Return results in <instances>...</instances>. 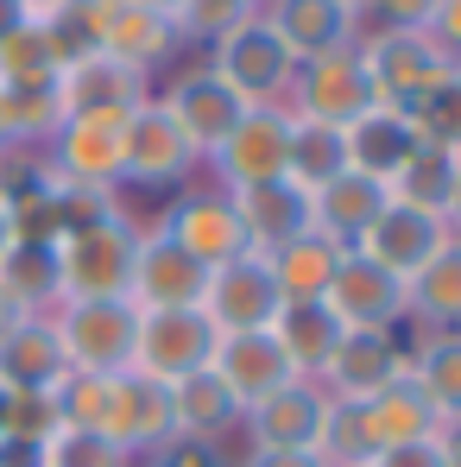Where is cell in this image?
I'll return each instance as SVG.
<instances>
[{
	"label": "cell",
	"instance_id": "cell-1",
	"mask_svg": "<svg viewBox=\"0 0 461 467\" xmlns=\"http://www.w3.org/2000/svg\"><path fill=\"white\" fill-rule=\"evenodd\" d=\"M209 70L228 82L246 108H285L291 77H298V57H291V45L272 32L266 13H240L228 32L209 45Z\"/></svg>",
	"mask_w": 461,
	"mask_h": 467
},
{
	"label": "cell",
	"instance_id": "cell-2",
	"mask_svg": "<svg viewBox=\"0 0 461 467\" xmlns=\"http://www.w3.org/2000/svg\"><path fill=\"white\" fill-rule=\"evenodd\" d=\"M361 57H367V77H373L380 108H398V114H417V101L456 70L424 26H392V19L361 32Z\"/></svg>",
	"mask_w": 461,
	"mask_h": 467
},
{
	"label": "cell",
	"instance_id": "cell-3",
	"mask_svg": "<svg viewBox=\"0 0 461 467\" xmlns=\"http://www.w3.org/2000/svg\"><path fill=\"white\" fill-rule=\"evenodd\" d=\"M133 259H140V222H127V209H120L114 222L64 234V240H58L64 304H70V297H127Z\"/></svg>",
	"mask_w": 461,
	"mask_h": 467
},
{
	"label": "cell",
	"instance_id": "cell-4",
	"mask_svg": "<svg viewBox=\"0 0 461 467\" xmlns=\"http://www.w3.org/2000/svg\"><path fill=\"white\" fill-rule=\"evenodd\" d=\"M196 171H203V158H196V146L183 140V127L171 120V108L158 95L140 114H127V127H120V183L183 190V183H196Z\"/></svg>",
	"mask_w": 461,
	"mask_h": 467
},
{
	"label": "cell",
	"instance_id": "cell-5",
	"mask_svg": "<svg viewBox=\"0 0 461 467\" xmlns=\"http://www.w3.org/2000/svg\"><path fill=\"white\" fill-rule=\"evenodd\" d=\"M58 335H64L70 373H127L140 341V310L127 297H70L58 310Z\"/></svg>",
	"mask_w": 461,
	"mask_h": 467
},
{
	"label": "cell",
	"instance_id": "cell-6",
	"mask_svg": "<svg viewBox=\"0 0 461 467\" xmlns=\"http://www.w3.org/2000/svg\"><path fill=\"white\" fill-rule=\"evenodd\" d=\"M158 234H171L190 259H203L209 272L228 265L234 253H246V228H240V209H234V190H222L215 177L209 183H183L171 196V209L158 215Z\"/></svg>",
	"mask_w": 461,
	"mask_h": 467
},
{
	"label": "cell",
	"instance_id": "cell-7",
	"mask_svg": "<svg viewBox=\"0 0 461 467\" xmlns=\"http://www.w3.org/2000/svg\"><path fill=\"white\" fill-rule=\"evenodd\" d=\"M82 13H89L95 51H108V57H120L146 77L183 51L177 13H158V6H140V0H82Z\"/></svg>",
	"mask_w": 461,
	"mask_h": 467
},
{
	"label": "cell",
	"instance_id": "cell-8",
	"mask_svg": "<svg viewBox=\"0 0 461 467\" xmlns=\"http://www.w3.org/2000/svg\"><path fill=\"white\" fill-rule=\"evenodd\" d=\"M285 108H291V114H304V120H329V127H348V120H361L367 108H380V95H373V77H367V57H361V45H348V51H329V57H309V64H298Z\"/></svg>",
	"mask_w": 461,
	"mask_h": 467
},
{
	"label": "cell",
	"instance_id": "cell-9",
	"mask_svg": "<svg viewBox=\"0 0 461 467\" xmlns=\"http://www.w3.org/2000/svg\"><path fill=\"white\" fill-rule=\"evenodd\" d=\"M64 120H108V127H127V114H140L158 88L146 70L108 57V51H89L77 64H64Z\"/></svg>",
	"mask_w": 461,
	"mask_h": 467
},
{
	"label": "cell",
	"instance_id": "cell-10",
	"mask_svg": "<svg viewBox=\"0 0 461 467\" xmlns=\"http://www.w3.org/2000/svg\"><path fill=\"white\" fill-rule=\"evenodd\" d=\"M108 442H120L133 462H146L152 449L177 442V417H171V386L127 367V373H108V410H101V430Z\"/></svg>",
	"mask_w": 461,
	"mask_h": 467
},
{
	"label": "cell",
	"instance_id": "cell-11",
	"mask_svg": "<svg viewBox=\"0 0 461 467\" xmlns=\"http://www.w3.org/2000/svg\"><path fill=\"white\" fill-rule=\"evenodd\" d=\"M329 423H335V398L316 379H291L240 417L253 449H309V455L329 449Z\"/></svg>",
	"mask_w": 461,
	"mask_h": 467
},
{
	"label": "cell",
	"instance_id": "cell-12",
	"mask_svg": "<svg viewBox=\"0 0 461 467\" xmlns=\"http://www.w3.org/2000/svg\"><path fill=\"white\" fill-rule=\"evenodd\" d=\"M203 316L222 328V335H240V328H272L285 316V291L272 278V259L266 253H234L228 265L209 272V291H203Z\"/></svg>",
	"mask_w": 461,
	"mask_h": 467
},
{
	"label": "cell",
	"instance_id": "cell-13",
	"mask_svg": "<svg viewBox=\"0 0 461 467\" xmlns=\"http://www.w3.org/2000/svg\"><path fill=\"white\" fill-rule=\"evenodd\" d=\"M215 341H222V328L203 310H140L133 367L164 379V386H177V379H190V373H203L215 360Z\"/></svg>",
	"mask_w": 461,
	"mask_h": 467
},
{
	"label": "cell",
	"instance_id": "cell-14",
	"mask_svg": "<svg viewBox=\"0 0 461 467\" xmlns=\"http://www.w3.org/2000/svg\"><path fill=\"white\" fill-rule=\"evenodd\" d=\"M285 164H291V108H246L240 127L228 133V146L203 171L222 190H253L266 177H285Z\"/></svg>",
	"mask_w": 461,
	"mask_h": 467
},
{
	"label": "cell",
	"instance_id": "cell-15",
	"mask_svg": "<svg viewBox=\"0 0 461 467\" xmlns=\"http://www.w3.org/2000/svg\"><path fill=\"white\" fill-rule=\"evenodd\" d=\"M203 291H209V265L190 259L171 234L140 228V259H133V285H127V304L133 310H203Z\"/></svg>",
	"mask_w": 461,
	"mask_h": 467
},
{
	"label": "cell",
	"instance_id": "cell-16",
	"mask_svg": "<svg viewBox=\"0 0 461 467\" xmlns=\"http://www.w3.org/2000/svg\"><path fill=\"white\" fill-rule=\"evenodd\" d=\"M158 101L171 108V120L183 127V140L196 146V158H203V164L228 146V133L240 127V114H246V101H240V95H234V88L215 77L209 64L177 70V77H171V88H164Z\"/></svg>",
	"mask_w": 461,
	"mask_h": 467
},
{
	"label": "cell",
	"instance_id": "cell-17",
	"mask_svg": "<svg viewBox=\"0 0 461 467\" xmlns=\"http://www.w3.org/2000/svg\"><path fill=\"white\" fill-rule=\"evenodd\" d=\"M404 367H411V348L398 341V328H348L341 348L329 354V367L316 373V386L335 404H361V398L385 391Z\"/></svg>",
	"mask_w": 461,
	"mask_h": 467
},
{
	"label": "cell",
	"instance_id": "cell-18",
	"mask_svg": "<svg viewBox=\"0 0 461 467\" xmlns=\"http://www.w3.org/2000/svg\"><path fill=\"white\" fill-rule=\"evenodd\" d=\"M322 304L341 316L348 328H404V322H411V310H404V278L385 272V265H373V259L354 253V246L341 253V265H335Z\"/></svg>",
	"mask_w": 461,
	"mask_h": 467
},
{
	"label": "cell",
	"instance_id": "cell-19",
	"mask_svg": "<svg viewBox=\"0 0 461 467\" xmlns=\"http://www.w3.org/2000/svg\"><path fill=\"white\" fill-rule=\"evenodd\" d=\"M449 240H456V234H449V222H443V215L411 209V202H385L380 222L361 234V246H354V253H367L373 265L398 272V278H411V272H424V265H430Z\"/></svg>",
	"mask_w": 461,
	"mask_h": 467
},
{
	"label": "cell",
	"instance_id": "cell-20",
	"mask_svg": "<svg viewBox=\"0 0 461 467\" xmlns=\"http://www.w3.org/2000/svg\"><path fill=\"white\" fill-rule=\"evenodd\" d=\"M209 373L234 391V404H240V410H253L259 398H272L278 386H291V379H298V367L285 360V348H278V335H272V328H240V335H222V341H215Z\"/></svg>",
	"mask_w": 461,
	"mask_h": 467
},
{
	"label": "cell",
	"instance_id": "cell-21",
	"mask_svg": "<svg viewBox=\"0 0 461 467\" xmlns=\"http://www.w3.org/2000/svg\"><path fill=\"white\" fill-rule=\"evenodd\" d=\"M234 209H240V228H246V246L253 253H278L298 234L316 228V196H309L298 177H266L253 190H234Z\"/></svg>",
	"mask_w": 461,
	"mask_h": 467
},
{
	"label": "cell",
	"instance_id": "cell-22",
	"mask_svg": "<svg viewBox=\"0 0 461 467\" xmlns=\"http://www.w3.org/2000/svg\"><path fill=\"white\" fill-rule=\"evenodd\" d=\"M70 379V354L58 316H19L0 335V391H58Z\"/></svg>",
	"mask_w": 461,
	"mask_h": 467
},
{
	"label": "cell",
	"instance_id": "cell-23",
	"mask_svg": "<svg viewBox=\"0 0 461 467\" xmlns=\"http://www.w3.org/2000/svg\"><path fill=\"white\" fill-rule=\"evenodd\" d=\"M45 171L51 183H89V190H120V127L108 120H64L51 133Z\"/></svg>",
	"mask_w": 461,
	"mask_h": 467
},
{
	"label": "cell",
	"instance_id": "cell-24",
	"mask_svg": "<svg viewBox=\"0 0 461 467\" xmlns=\"http://www.w3.org/2000/svg\"><path fill=\"white\" fill-rule=\"evenodd\" d=\"M259 13L272 19V32L291 45L298 64L329 57V51H348V45H361V32H367V19L348 13L341 0H266Z\"/></svg>",
	"mask_w": 461,
	"mask_h": 467
},
{
	"label": "cell",
	"instance_id": "cell-25",
	"mask_svg": "<svg viewBox=\"0 0 461 467\" xmlns=\"http://www.w3.org/2000/svg\"><path fill=\"white\" fill-rule=\"evenodd\" d=\"M341 140H348V171L380 177V183H392V171L424 146L417 120H411V114H398V108H367L361 120H348V127H341Z\"/></svg>",
	"mask_w": 461,
	"mask_h": 467
},
{
	"label": "cell",
	"instance_id": "cell-26",
	"mask_svg": "<svg viewBox=\"0 0 461 467\" xmlns=\"http://www.w3.org/2000/svg\"><path fill=\"white\" fill-rule=\"evenodd\" d=\"M171 417H177V436L183 442H203V449H222L228 436H240V404H234V391L203 367V373H190V379H177L171 386Z\"/></svg>",
	"mask_w": 461,
	"mask_h": 467
},
{
	"label": "cell",
	"instance_id": "cell-27",
	"mask_svg": "<svg viewBox=\"0 0 461 467\" xmlns=\"http://www.w3.org/2000/svg\"><path fill=\"white\" fill-rule=\"evenodd\" d=\"M309 196H316V234H329L335 246H361V234L373 228L380 209L392 202V190L380 177H361V171H341Z\"/></svg>",
	"mask_w": 461,
	"mask_h": 467
},
{
	"label": "cell",
	"instance_id": "cell-28",
	"mask_svg": "<svg viewBox=\"0 0 461 467\" xmlns=\"http://www.w3.org/2000/svg\"><path fill=\"white\" fill-rule=\"evenodd\" d=\"M0 291L26 316H58L64 310V272H58V246L45 240H13L0 253Z\"/></svg>",
	"mask_w": 461,
	"mask_h": 467
},
{
	"label": "cell",
	"instance_id": "cell-29",
	"mask_svg": "<svg viewBox=\"0 0 461 467\" xmlns=\"http://www.w3.org/2000/svg\"><path fill=\"white\" fill-rule=\"evenodd\" d=\"M272 335H278L285 360L298 367V379H316V373L329 367V354L341 348L348 322L329 310V304H285V316L272 322Z\"/></svg>",
	"mask_w": 461,
	"mask_h": 467
},
{
	"label": "cell",
	"instance_id": "cell-30",
	"mask_svg": "<svg viewBox=\"0 0 461 467\" xmlns=\"http://www.w3.org/2000/svg\"><path fill=\"white\" fill-rule=\"evenodd\" d=\"M404 310L411 322H424V335L461 328V240H449L424 272L404 278Z\"/></svg>",
	"mask_w": 461,
	"mask_h": 467
},
{
	"label": "cell",
	"instance_id": "cell-31",
	"mask_svg": "<svg viewBox=\"0 0 461 467\" xmlns=\"http://www.w3.org/2000/svg\"><path fill=\"white\" fill-rule=\"evenodd\" d=\"M341 253H348V246H335L329 234H316V228L298 234V240L278 246V253H266V259H272V278H278V291H285V304H322V291H329Z\"/></svg>",
	"mask_w": 461,
	"mask_h": 467
},
{
	"label": "cell",
	"instance_id": "cell-32",
	"mask_svg": "<svg viewBox=\"0 0 461 467\" xmlns=\"http://www.w3.org/2000/svg\"><path fill=\"white\" fill-rule=\"evenodd\" d=\"M424 398L436 404V417L443 423H461V328H436V335H424L417 348H411V367H404Z\"/></svg>",
	"mask_w": 461,
	"mask_h": 467
},
{
	"label": "cell",
	"instance_id": "cell-33",
	"mask_svg": "<svg viewBox=\"0 0 461 467\" xmlns=\"http://www.w3.org/2000/svg\"><path fill=\"white\" fill-rule=\"evenodd\" d=\"M0 114H6V146H51L64 127V88L58 82H0Z\"/></svg>",
	"mask_w": 461,
	"mask_h": 467
},
{
	"label": "cell",
	"instance_id": "cell-34",
	"mask_svg": "<svg viewBox=\"0 0 461 467\" xmlns=\"http://www.w3.org/2000/svg\"><path fill=\"white\" fill-rule=\"evenodd\" d=\"M456 171H461V158L456 152H443V146H417V152L404 158L398 171H392V202H411V209H430V215H443V202H449V190H456Z\"/></svg>",
	"mask_w": 461,
	"mask_h": 467
},
{
	"label": "cell",
	"instance_id": "cell-35",
	"mask_svg": "<svg viewBox=\"0 0 461 467\" xmlns=\"http://www.w3.org/2000/svg\"><path fill=\"white\" fill-rule=\"evenodd\" d=\"M341 171H348V140H341V127L291 114V164H285V177H298L304 190H322V183L341 177Z\"/></svg>",
	"mask_w": 461,
	"mask_h": 467
},
{
	"label": "cell",
	"instance_id": "cell-36",
	"mask_svg": "<svg viewBox=\"0 0 461 467\" xmlns=\"http://www.w3.org/2000/svg\"><path fill=\"white\" fill-rule=\"evenodd\" d=\"M64 77V57L45 32V19H26L0 38V82H58Z\"/></svg>",
	"mask_w": 461,
	"mask_h": 467
},
{
	"label": "cell",
	"instance_id": "cell-37",
	"mask_svg": "<svg viewBox=\"0 0 461 467\" xmlns=\"http://www.w3.org/2000/svg\"><path fill=\"white\" fill-rule=\"evenodd\" d=\"M58 430H64V417H58V391H0V436H6V442H32V449H45Z\"/></svg>",
	"mask_w": 461,
	"mask_h": 467
},
{
	"label": "cell",
	"instance_id": "cell-38",
	"mask_svg": "<svg viewBox=\"0 0 461 467\" xmlns=\"http://www.w3.org/2000/svg\"><path fill=\"white\" fill-rule=\"evenodd\" d=\"M411 120H417V133H424L430 146H443V152L461 158V64L436 82L424 101H417V114H411Z\"/></svg>",
	"mask_w": 461,
	"mask_h": 467
},
{
	"label": "cell",
	"instance_id": "cell-39",
	"mask_svg": "<svg viewBox=\"0 0 461 467\" xmlns=\"http://www.w3.org/2000/svg\"><path fill=\"white\" fill-rule=\"evenodd\" d=\"M38 462L45 467H140L120 442H108V436H95V430H70V423L38 449Z\"/></svg>",
	"mask_w": 461,
	"mask_h": 467
},
{
	"label": "cell",
	"instance_id": "cell-40",
	"mask_svg": "<svg viewBox=\"0 0 461 467\" xmlns=\"http://www.w3.org/2000/svg\"><path fill=\"white\" fill-rule=\"evenodd\" d=\"M240 13L246 6H234V0H183L177 6V32H183V45H215Z\"/></svg>",
	"mask_w": 461,
	"mask_h": 467
},
{
	"label": "cell",
	"instance_id": "cell-41",
	"mask_svg": "<svg viewBox=\"0 0 461 467\" xmlns=\"http://www.w3.org/2000/svg\"><path fill=\"white\" fill-rule=\"evenodd\" d=\"M361 467H449V455H443V436H424V442L380 449V455H367Z\"/></svg>",
	"mask_w": 461,
	"mask_h": 467
},
{
	"label": "cell",
	"instance_id": "cell-42",
	"mask_svg": "<svg viewBox=\"0 0 461 467\" xmlns=\"http://www.w3.org/2000/svg\"><path fill=\"white\" fill-rule=\"evenodd\" d=\"M424 32L443 45V57H449V64H461V0H436V6H430V19H424Z\"/></svg>",
	"mask_w": 461,
	"mask_h": 467
},
{
	"label": "cell",
	"instance_id": "cell-43",
	"mask_svg": "<svg viewBox=\"0 0 461 467\" xmlns=\"http://www.w3.org/2000/svg\"><path fill=\"white\" fill-rule=\"evenodd\" d=\"M146 467H222V462H215V449H203V442H183V436H177V442L152 449Z\"/></svg>",
	"mask_w": 461,
	"mask_h": 467
},
{
	"label": "cell",
	"instance_id": "cell-44",
	"mask_svg": "<svg viewBox=\"0 0 461 467\" xmlns=\"http://www.w3.org/2000/svg\"><path fill=\"white\" fill-rule=\"evenodd\" d=\"M234 467H329V455H309V449H246V462Z\"/></svg>",
	"mask_w": 461,
	"mask_h": 467
},
{
	"label": "cell",
	"instance_id": "cell-45",
	"mask_svg": "<svg viewBox=\"0 0 461 467\" xmlns=\"http://www.w3.org/2000/svg\"><path fill=\"white\" fill-rule=\"evenodd\" d=\"M430 6H436V0H380V13H373V19H392V26H424V19H430Z\"/></svg>",
	"mask_w": 461,
	"mask_h": 467
},
{
	"label": "cell",
	"instance_id": "cell-46",
	"mask_svg": "<svg viewBox=\"0 0 461 467\" xmlns=\"http://www.w3.org/2000/svg\"><path fill=\"white\" fill-rule=\"evenodd\" d=\"M0 467H45V462H38L32 442H6V436H0Z\"/></svg>",
	"mask_w": 461,
	"mask_h": 467
},
{
	"label": "cell",
	"instance_id": "cell-47",
	"mask_svg": "<svg viewBox=\"0 0 461 467\" xmlns=\"http://www.w3.org/2000/svg\"><path fill=\"white\" fill-rule=\"evenodd\" d=\"M443 222H449V234L461 240V171H456V190H449V202H443Z\"/></svg>",
	"mask_w": 461,
	"mask_h": 467
},
{
	"label": "cell",
	"instance_id": "cell-48",
	"mask_svg": "<svg viewBox=\"0 0 461 467\" xmlns=\"http://www.w3.org/2000/svg\"><path fill=\"white\" fill-rule=\"evenodd\" d=\"M26 19H32V13H26V6H19V0H0V38H6V32H13V26H26Z\"/></svg>",
	"mask_w": 461,
	"mask_h": 467
},
{
	"label": "cell",
	"instance_id": "cell-49",
	"mask_svg": "<svg viewBox=\"0 0 461 467\" xmlns=\"http://www.w3.org/2000/svg\"><path fill=\"white\" fill-rule=\"evenodd\" d=\"M443 455H449V467H461V423H443Z\"/></svg>",
	"mask_w": 461,
	"mask_h": 467
},
{
	"label": "cell",
	"instance_id": "cell-50",
	"mask_svg": "<svg viewBox=\"0 0 461 467\" xmlns=\"http://www.w3.org/2000/svg\"><path fill=\"white\" fill-rule=\"evenodd\" d=\"M19 6H26L32 19H51V13H58V6H70V0H19Z\"/></svg>",
	"mask_w": 461,
	"mask_h": 467
},
{
	"label": "cell",
	"instance_id": "cell-51",
	"mask_svg": "<svg viewBox=\"0 0 461 467\" xmlns=\"http://www.w3.org/2000/svg\"><path fill=\"white\" fill-rule=\"evenodd\" d=\"M19 316H26V310H19V304H13V297H6V291H0V335H6V328H13V322H19Z\"/></svg>",
	"mask_w": 461,
	"mask_h": 467
},
{
	"label": "cell",
	"instance_id": "cell-52",
	"mask_svg": "<svg viewBox=\"0 0 461 467\" xmlns=\"http://www.w3.org/2000/svg\"><path fill=\"white\" fill-rule=\"evenodd\" d=\"M341 6H348V13H361V19H373V13H380V0H341Z\"/></svg>",
	"mask_w": 461,
	"mask_h": 467
},
{
	"label": "cell",
	"instance_id": "cell-53",
	"mask_svg": "<svg viewBox=\"0 0 461 467\" xmlns=\"http://www.w3.org/2000/svg\"><path fill=\"white\" fill-rule=\"evenodd\" d=\"M13 246V222H6V202H0V253Z\"/></svg>",
	"mask_w": 461,
	"mask_h": 467
},
{
	"label": "cell",
	"instance_id": "cell-54",
	"mask_svg": "<svg viewBox=\"0 0 461 467\" xmlns=\"http://www.w3.org/2000/svg\"><path fill=\"white\" fill-rule=\"evenodd\" d=\"M140 6H158V13H177L183 0H140Z\"/></svg>",
	"mask_w": 461,
	"mask_h": 467
},
{
	"label": "cell",
	"instance_id": "cell-55",
	"mask_svg": "<svg viewBox=\"0 0 461 467\" xmlns=\"http://www.w3.org/2000/svg\"><path fill=\"white\" fill-rule=\"evenodd\" d=\"M234 6H246V13H259V6H266V0H234Z\"/></svg>",
	"mask_w": 461,
	"mask_h": 467
}]
</instances>
